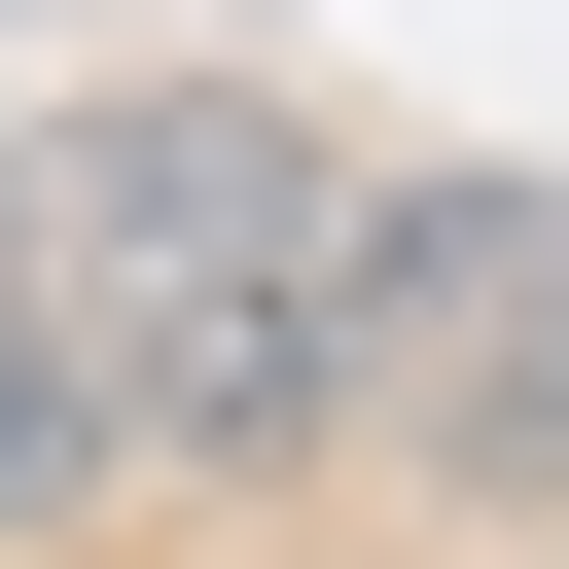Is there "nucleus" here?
<instances>
[{"instance_id":"7ed1b4c3","label":"nucleus","mask_w":569,"mask_h":569,"mask_svg":"<svg viewBox=\"0 0 569 569\" xmlns=\"http://www.w3.org/2000/svg\"><path fill=\"white\" fill-rule=\"evenodd\" d=\"M107 462V356H71V249H36V178H0V533Z\"/></svg>"},{"instance_id":"f03ea898","label":"nucleus","mask_w":569,"mask_h":569,"mask_svg":"<svg viewBox=\"0 0 569 569\" xmlns=\"http://www.w3.org/2000/svg\"><path fill=\"white\" fill-rule=\"evenodd\" d=\"M356 427H391L427 498H569V178H391Z\"/></svg>"},{"instance_id":"f257e3e1","label":"nucleus","mask_w":569,"mask_h":569,"mask_svg":"<svg viewBox=\"0 0 569 569\" xmlns=\"http://www.w3.org/2000/svg\"><path fill=\"white\" fill-rule=\"evenodd\" d=\"M36 249H71V356H107V462L249 498L284 427H356V284H391V178L284 107V71H107L36 142Z\"/></svg>"}]
</instances>
